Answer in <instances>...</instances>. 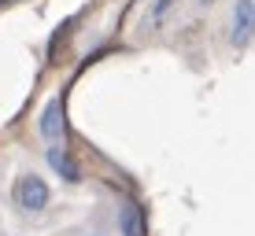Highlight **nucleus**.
<instances>
[{
  "label": "nucleus",
  "instance_id": "1",
  "mask_svg": "<svg viewBox=\"0 0 255 236\" xmlns=\"http://www.w3.org/2000/svg\"><path fill=\"white\" fill-rule=\"evenodd\" d=\"M15 203H19L26 214L45 211L48 207V185L37 177V173H22V177L15 181Z\"/></svg>",
  "mask_w": 255,
  "mask_h": 236
},
{
  "label": "nucleus",
  "instance_id": "2",
  "mask_svg": "<svg viewBox=\"0 0 255 236\" xmlns=\"http://www.w3.org/2000/svg\"><path fill=\"white\" fill-rule=\"evenodd\" d=\"M255 37V0H237L233 19H230V45L248 48Z\"/></svg>",
  "mask_w": 255,
  "mask_h": 236
},
{
  "label": "nucleus",
  "instance_id": "3",
  "mask_svg": "<svg viewBox=\"0 0 255 236\" xmlns=\"http://www.w3.org/2000/svg\"><path fill=\"white\" fill-rule=\"evenodd\" d=\"M41 137H45L48 144H63L67 137V122H63V100H48L45 111H41Z\"/></svg>",
  "mask_w": 255,
  "mask_h": 236
},
{
  "label": "nucleus",
  "instance_id": "4",
  "mask_svg": "<svg viewBox=\"0 0 255 236\" xmlns=\"http://www.w3.org/2000/svg\"><path fill=\"white\" fill-rule=\"evenodd\" d=\"M119 233L122 236H144V222H140V207L133 199H126V203L119 207Z\"/></svg>",
  "mask_w": 255,
  "mask_h": 236
},
{
  "label": "nucleus",
  "instance_id": "5",
  "mask_svg": "<svg viewBox=\"0 0 255 236\" xmlns=\"http://www.w3.org/2000/svg\"><path fill=\"white\" fill-rule=\"evenodd\" d=\"M48 166H52V170H56L63 181H70V185H74V181H82V173H78L74 159H70V155L63 152V148H56V144L48 148Z\"/></svg>",
  "mask_w": 255,
  "mask_h": 236
},
{
  "label": "nucleus",
  "instance_id": "6",
  "mask_svg": "<svg viewBox=\"0 0 255 236\" xmlns=\"http://www.w3.org/2000/svg\"><path fill=\"white\" fill-rule=\"evenodd\" d=\"M174 4H178V0H155V4L148 7V26H163L166 15L174 11Z\"/></svg>",
  "mask_w": 255,
  "mask_h": 236
},
{
  "label": "nucleus",
  "instance_id": "7",
  "mask_svg": "<svg viewBox=\"0 0 255 236\" xmlns=\"http://www.w3.org/2000/svg\"><path fill=\"white\" fill-rule=\"evenodd\" d=\"M4 4H11V0H0V7H4Z\"/></svg>",
  "mask_w": 255,
  "mask_h": 236
}]
</instances>
